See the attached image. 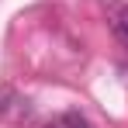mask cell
<instances>
[{
  "label": "cell",
  "instance_id": "cell-2",
  "mask_svg": "<svg viewBox=\"0 0 128 128\" xmlns=\"http://www.w3.org/2000/svg\"><path fill=\"white\" fill-rule=\"evenodd\" d=\"M59 128H90V121H86L80 111H66L62 118H59Z\"/></svg>",
  "mask_w": 128,
  "mask_h": 128
},
{
  "label": "cell",
  "instance_id": "cell-1",
  "mask_svg": "<svg viewBox=\"0 0 128 128\" xmlns=\"http://www.w3.org/2000/svg\"><path fill=\"white\" fill-rule=\"evenodd\" d=\"M107 28L121 45H128V4H121V0L107 4Z\"/></svg>",
  "mask_w": 128,
  "mask_h": 128
}]
</instances>
